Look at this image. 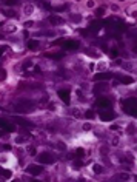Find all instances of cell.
<instances>
[{"mask_svg":"<svg viewBox=\"0 0 137 182\" xmlns=\"http://www.w3.org/2000/svg\"><path fill=\"white\" fill-rule=\"evenodd\" d=\"M37 161L40 164H43V165H52L55 162V157H54V154L51 151H43V153H40L37 156Z\"/></svg>","mask_w":137,"mask_h":182,"instance_id":"obj_1","label":"cell"},{"mask_svg":"<svg viewBox=\"0 0 137 182\" xmlns=\"http://www.w3.org/2000/svg\"><path fill=\"white\" fill-rule=\"evenodd\" d=\"M31 108H33V100L20 99L16 103V111L17 113H28V111H31Z\"/></svg>","mask_w":137,"mask_h":182,"instance_id":"obj_2","label":"cell"},{"mask_svg":"<svg viewBox=\"0 0 137 182\" xmlns=\"http://www.w3.org/2000/svg\"><path fill=\"white\" fill-rule=\"evenodd\" d=\"M43 171H45V167H43V164H40V162L31 164V165L26 167V173L31 174V176H39V174H42Z\"/></svg>","mask_w":137,"mask_h":182,"instance_id":"obj_3","label":"cell"},{"mask_svg":"<svg viewBox=\"0 0 137 182\" xmlns=\"http://www.w3.org/2000/svg\"><path fill=\"white\" fill-rule=\"evenodd\" d=\"M108 86H109V85L106 83V80H105V82L102 80V82L96 83V86L92 88V93H94L96 96H99V94H102V93H106V91H108Z\"/></svg>","mask_w":137,"mask_h":182,"instance_id":"obj_4","label":"cell"},{"mask_svg":"<svg viewBox=\"0 0 137 182\" xmlns=\"http://www.w3.org/2000/svg\"><path fill=\"white\" fill-rule=\"evenodd\" d=\"M109 79H113V73H99V74H94V80L96 82H99V80H109Z\"/></svg>","mask_w":137,"mask_h":182,"instance_id":"obj_5","label":"cell"},{"mask_svg":"<svg viewBox=\"0 0 137 182\" xmlns=\"http://www.w3.org/2000/svg\"><path fill=\"white\" fill-rule=\"evenodd\" d=\"M91 173L92 174H103L105 173V167L102 164H99V162H94L91 165Z\"/></svg>","mask_w":137,"mask_h":182,"instance_id":"obj_6","label":"cell"},{"mask_svg":"<svg viewBox=\"0 0 137 182\" xmlns=\"http://www.w3.org/2000/svg\"><path fill=\"white\" fill-rule=\"evenodd\" d=\"M28 50H31V51H37L39 48H40V40H37V39H31L29 42H28Z\"/></svg>","mask_w":137,"mask_h":182,"instance_id":"obj_7","label":"cell"},{"mask_svg":"<svg viewBox=\"0 0 137 182\" xmlns=\"http://www.w3.org/2000/svg\"><path fill=\"white\" fill-rule=\"evenodd\" d=\"M48 22H49L51 25H62V23H63V19H62L60 16H55V14H52V16H49Z\"/></svg>","mask_w":137,"mask_h":182,"instance_id":"obj_8","label":"cell"},{"mask_svg":"<svg viewBox=\"0 0 137 182\" xmlns=\"http://www.w3.org/2000/svg\"><path fill=\"white\" fill-rule=\"evenodd\" d=\"M34 5L33 3H26V5H23V16H31L33 13H34Z\"/></svg>","mask_w":137,"mask_h":182,"instance_id":"obj_9","label":"cell"},{"mask_svg":"<svg viewBox=\"0 0 137 182\" xmlns=\"http://www.w3.org/2000/svg\"><path fill=\"white\" fill-rule=\"evenodd\" d=\"M100 119L102 120H111V119H114L116 117V114L114 113H106V110H103V111H100Z\"/></svg>","mask_w":137,"mask_h":182,"instance_id":"obj_10","label":"cell"},{"mask_svg":"<svg viewBox=\"0 0 137 182\" xmlns=\"http://www.w3.org/2000/svg\"><path fill=\"white\" fill-rule=\"evenodd\" d=\"M65 48H66V50H77V48H79V42H77V40H68V42L65 43Z\"/></svg>","mask_w":137,"mask_h":182,"instance_id":"obj_11","label":"cell"},{"mask_svg":"<svg viewBox=\"0 0 137 182\" xmlns=\"http://www.w3.org/2000/svg\"><path fill=\"white\" fill-rule=\"evenodd\" d=\"M57 94H59V96L62 97V100H63V102H66V103L69 102V91H65V90H60V91H59Z\"/></svg>","mask_w":137,"mask_h":182,"instance_id":"obj_12","label":"cell"},{"mask_svg":"<svg viewBox=\"0 0 137 182\" xmlns=\"http://www.w3.org/2000/svg\"><path fill=\"white\" fill-rule=\"evenodd\" d=\"M100 154L102 156H106V154H109V145L108 144H103V145H100Z\"/></svg>","mask_w":137,"mask_h":182,"instance_id":"obj_13","label":"cell"},{"mask_svg":"<svg viewBox=\"0 0 137 182\" xmlns=\"http://www.w3.org/2000/svg\"><path fill=\"white\" fill-rule=\"evenodd\" d=\"M92 127H94V125H92L89 120H86V122L82 124V130H83V131H91V130H92Z\"/></svg>","mask_w":137,"mask_h":182,"instance_id":"obj_14","label":"cell"},{"mask_svg":"<svg viewBox=\"0 0 137 182\" xmlns=\"http://www.w3.org/2000/svg\"><path fill=\"white\" fill-rule=\"evenodd\" d=\"M97 105H99V107H109V105H111V102H109V100L108 99H99L97 100Z\"/></svg>","mask_w":137,"mask_h":182,"instance_id":"obj_15","label":"cell"},{"mask_svg":"<svg viewBox=\"0 0 137 182\" xmlns=\"http://www.w3.org/2000/svg\"><path fill=\"white\" fill-rule=\"evenodd\" d=\"M14 142H16L17 145H23V144L26 142V139H25L23 136H16V137H14Z\"/></svg>","mask_w":137,"mask_h":182,"instance_id":"obj_16","label":"cell"},{"mask_svg":"<svg viewBox=\"0 0 137 182\" xmlns=\"http://www.w3.org/2000/svg\"><path fill=\"white\" fill-rule=\"evenodd\" d=\"M5 16L8 17H16V9H13V8H8V9H5Z\"/></svg>","mask_w":137,"mask_h":182,"instance_id":"obj_17","label":"cell"},{"mask_svg":"<svg viewBox=\"0 0 137 182\" xmlns=\"http://www.w3.org/2000/svg\"><path fill=\"white\" fill-rule=\"evenodd\" d=\"M117 179H122V181H128V179H131V174H129V173H120L119 176H117Z\"/></svg>","mask_w":137,"mask_h":182,"instance_id":"obj_18","label":"cell"},{"mask_svg":"<svg viewBox=\"0 0 137 182\" xmlns=\"http://www.w3.org/2000/svg\"><path fill=\"white\" fill-rule=\"evenodd\" d=\"M105 11H106L105 8H97L94 14H96V17H103V16H105Z\"/></svg>","mask_w":137,"mask_h":182,"instance_id":"obj_19","label":"cell"},{"mask_svg":"<svg viewBox=\"0 0 137 182\" xmlns=\"http://www.w3.org/2000/svg\"><path fill=\"white\" fill-rule=\"evenodd\" d=\"M85 117H86V119H94V117H96V113H94L92 110H86V111H85Z\"/></svg>","mask_w":137,"mask_h":182,"instance_id":"obj_20","label":"cell"},{"mask_svg":"<svg viewBox=\"0 0 137 182\" xmlns=\"http://www.w3.org/2000/svg\"><path fill=\"white\" fill-rule=\"evenodd\" d=\"M26 151H28L29 156H37V148H35V147H28Z\"/></svg>","mask_w":137,"mask_h":182,"instance_id":"obj_21","label":"cell"},{"mask_svg":"<svg viewBox=\"0 0 137 182\" xmlns=\"http://www.w3.org/2000/svg\"><path fill=\"white\" fill-rule=\"evenodd\" d=\"M86 8H89V9H92V8H96V0H86Z\"/></svg>","mask_w":137,"mask_h":182,"instance_id":"obj_22","label":"cell"},{"mask_svg":"<svg viewBox=\"0 0 137 182\" xmlns=\"http://www.w3.org/2000/svg\"><path fill=\"white\" fill-rule=\"evenodd\" d=\"M23 26H25V28H28V30H29V28H33V26H34V20H26V22L23 23Z\"/></svg>","mask_w":137,"mask_h":182,"instance_id":"obj_23","label":"cell"},{"mask_svg":"<svg viewBox=\"0 0 137 182\" xmlns=\"http://www.w3.org/2000/svg\"><path fill=\"white\" fill-rule=\"evenodd\" d=\"M133 82V77L129 76H122V83H131Z\"/></svg>","mask_w":137,"mask_h":182,"instance_id":"obj_24","label":"cell"},{"mask_svg":"<svg viewBox=\"0 0 137 182\" xmlns=\"http://www.w3.org/2000/svg\"><path fill=\"white\" fill-rule=\"evenodd\" d=\"M71 19H72L74 22H79V20H82V16H79V14H72Z\"/></svg>","mask_w":137,"mask_h":182,"instance_id":"obj_25","label":"cell"},{"mask_svg":"<svg viewBox=\"0 0 137 182\" xmlns=\"http://www.w3.org/2000/svg\"><path fill=\"white\" fill-rule=\"evenodd\" d=\"M111 11H113V13H119V5H116V3L111 5Z\"/></svg>","mask_w":137,"mask_h":182,"instance_id":"obj_26","label":"cell"},{"mask_svg":"<svg viewBox=\"0 0 137 182\" xmlns=\"http://www.w3.org/2000/svg\"><path fill=\"white\" fill-rule=\"evenodd\" d=\"M0 148L3 150V151H9V150H11V145H9V144H5V145H2Z\"/></svg>","mask_w":137,"mask_h":182,"instance_id":"obj_27","label":"cell"},{"mask_svg":"<svg viewBox=\"0 0 137 182\" xmlns=\"http://www.w3.org/2000/svg\"><path fill=\"white\" fill-rule=\"evenodd\" d=\"M111 56H113V57H117V56H119V51L116 50V48H113V51H111Z\"/></svg>","mask_w":137,"mask_h":182,"instance_id":"obj_28","label":"cell"},{"mask_svg":"<svg viewBox=\"0 0 137 182\" xmlns=\"http://www.w3.org/2000/svg\"><path fill=\"white\" fill-rule=\"evenodd\" d=\"M83 153H85V150H83V148H82V150L79 148L77 151H76V154H77V156H83Z\"/></svg>","mask_w":137,"mask_h":182,"instance_id":"obj_29","label":"cell"},{"mask_svg":"<svg viewBox=\"0 0 137 182\" xmlns=\"http://www.w3.org/2000/svg\"><path fill=\"white\" fill-rule=\"evenodd\" d=\"M5 50H6V46H0V56L5 54Z\"/></svg>","mask_w":137,"mask_h":182,"instance_id":"obj_30","label":"cell"},{"mask_svg":"<svg viewBox=\"0 0 137 182\" xmlns=\"http://www.w3.org/2000/svg\"><path fill=\"white\" fill-rule=\"evenodd\" d=\"M109 130H113V131H114V130H119V125H111Z\"/></svg>","mask_w":137,"mask_h":182,"instance_id":"obj_31","label":"cell"},{"mask_svg":"<svg viewBox=\"0 0 137 182\" xmlns=\"http://www.w3.org/2000/svg\"><path fill=\"white\" fill-rule=\"evenodd\" d=\"M74 2H77V3H80V2H82V0H74Z\"/></svg>","mask_w":137,"mask_h":182,"instance_id":"obj_32","label":"cell"}]
</instances>
